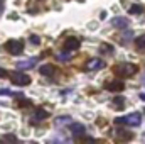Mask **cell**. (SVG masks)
Returning <instances> with one entry per match:
<instances>
[{"label":"cell","instance_id":"cell-1","mask_svg":"<svg viewBox=\"0 0 145 144\" xmlns=\"http://www.w3.org/2000/svg\"><path fill=\"white\" fill-rule=\"evenodd\" d=\"M115 122H116V124H127V126L137 127V126L142 124V117H140L138 112H133V114H128V115H125V117H118Z\"/></svg>","mask_w":145,"mask_h":144},{"label":"cell","instance_id":"cell-2","mask_svg":"<svg viewBox=\"0 0 145 144\" xmlns=\"http://www.w3.org/2000/svg\"><path fill=\"white\" fill-rule=\"evenodd\" d=\"M115 73H116V75H120V76L128 78V76H133V75L137 73V66H135L133 63H121L120 66H116V68H115Z\"/></svg>","mask_w":145,"mask_h":144},{"label":"cell","instance_id":"cell-3","mask_svg":"<svg viewBox=\"0 0 145 144\" xmlns=\"http://www.w3.org/2000/svg\"><path fill=\"white\" fill-rule=\"evenodd\" d=\"M5 49H7L10 54L19 56V54L24 51V42H22V41H19V39H10V41L5 44Z\"/></svg>","mask_w":145,"mask_h":144},{"label":"cell","instance_id":"cell-4","mask_svg":"<svg viewBox=\"0 0 145 144\" xmlns=\"http://www.w3.org/2000/svg\"><path fill=\"white\" fill-rule=\"evenodd\" d=\"M10 81L14 85H19V87H25L31 83V78L25 75V73H20V71H14L10 73Z\"/></svg>","mask_w":145,"mask_h":144},{"label":"cell","instance_id":"cell-5","mask_svg":"<svg viewBox=\"0 0 145 144\" xmlns=\"http://www.w3.org/2000/svg\"><path fill=\"white\" fill-rule=\"evenodd\" d=\"M79 46H81V39H78V37H68L66 42H64V51L79 49Z\"/></svg>","mask_w":145,"mask_h":144},{"label":"cell","instance_id":"cell-6","mask_svg":"<svg viewBox=\"0 0 145 144\" xmlns=\"http://www.w3.org/2000/svg\"><path fill=\"white\" fill-rule=\"evenodd\" d=\"M105 66V63L100 59V58H93V59H89L88 63H86V70H89V71H96V70H101Z\"/></svg>","mask_w":145,"mask_h":144},{"label":"cell","instance_id":"cell-7","mask_svg":"<svg viewBox=\"0 0 145 144\" xmlns=\"http://www.w3.org/2000/svg\"><path fill=\"white\" fill-rule=\"evenodd\" d=\"M69 131L72 132V136H74V137H83V136H84V132H86L84 126H83V124H79V122H74V124H71Z\"/></svg>","mask_w":145,"mask_h":144},{"label":"cell","instance_id":"cell-8","mask_svg":"<svg viewBox=\"0 0 145 144\" xmlns=\"http://www.w3.org/2000/svg\"><path fill=\"white\" fill-rule=\"evenodd\" d=\"M123 88H125V85H123L121 80H113V81L106 83V90L108 92H121Z\"/></svg>","mask_w":145,"mask_h":144},{"label":"cell","instance_id":"cell-9","mask_svg":"<svg viewBox=\"0 0 145 144\" xmlns=\"http://www.w3.org/2000/svg\"><path fill=\"white\" fill-rule=\"evenodd\" d=\"M34 66H36V59H25V61H19L17 63L19 70H31Z\"/></svg>","mask_w":145,"mask_h":144},{"label":"cell","instance_id":"cell-10","mask_svg":"<svg viewBox=\"0 0 145 144\" xmlns=\"http://www.w3.org/2000/svg\"><path fill=\"white\" fill-rule=\"evenodd\" d=\"M111 24H113V27H120V29H123V27L128 26V20H127L125 17H115Z\"/></svg>","mask_w":145,"mask_h":144},{"label":"cell","instance_id":"cell-11","mask_svg":"<svg viewBox=\"0 0 145 144\" xmlns=\"http://www.w3.org/2000/svg\"><path fill=\"white\" fill-rule=\"evenodd\" d=\"M39 71H40V75H44V76H51V75L54 73V68H52L51 65H42V66L39 68Z\"/></svg>","mask_w":145,"mask_h":144},{"label":"cell","instance_id":"cell-12","mask_svg":"<svg viewBox=\"0 0 145 144\" xmlns=\"http://www.w3.org/2000/svg\"><path fill=\"white\" fill-rule=\"evenodd\" d=\"M34 117H36V120H44V119H47V117H49V114H47L44 108H37L36 114H34Z\"/></svg>","mask_w":145,"mask_h":144},{"label":"cell","instance_id":"cell-13","mask_svg":"<svg viewBox=\"0 0 145 144\" xmlns=\"http://www.w3.org/2000/svg\"><path fill=\"white\" fill-rule=\"evenodd\" d=\"M135 44H137L138 49H144L145 48V36H138L137 39H135Z\"/></svg>","mask_w":145,"mask_h":144},{"label":"cell","instance_id":"cell-14","mask_svg":"<svg viewBox=\"0 0 145 144\" xmlns=\"http://www.w3.org/2000/svg\"><path fill=\"white\" fill-rule=\"evenodd\" d=\"M128 12H130V14H142L144 9H142L140 5H132V7L128 9Z\"/></svg>","mask_w":145,"mask_h":144},{"label":"cell","instance_id":"cell-15","mask_svg":"<svg viewBox=\"0 0 145 144\" xmlns=\"http://www.w3.org/2000/svg\"><path fill=\"white\" fill-rule=\"evenodd\" d=\"M69 122H71V117H68V115H66V117L63 115L61 119H57V120H56V124H57V126H61V124H69Z\"/></svg>","mask_w":145,"mask_h":144},{"label":"cell","instance_id":"cell-16","mask_svg":"<svg viewBox=\"0 0 145 144\" xmlns=\"http://www.w3.org/2000/svg\"><path fill=\"white\" fill-rule=\"evenodd\" d=\"M101 53L111 54V53H113V46H111V44H101Z\"/></svg>","mask_w":145,"mask_h":144},{"label":"cell","instance_id":"cell-17","mask_svg":"<svg viewBox=\"0 0 145 144\" xmlns=\"http://www.w3.org/2000/svg\"><path fill=\"white\" fill-rule=\"evenodd\" d=\"M2 139H3V141H12V143H14V141H17V137H15V136H12V134H8V136H3Z\"/></svg>","mask_w":145,"mask_h":144},{"label":"cell","instance_id":"cell-18","mask_svg":"<svg viewBox=\"0 0 145 144\" xmlns=\"http://www.w3.org/2000/svg\"><path fill=\"white\" fill-rule=\"evenodd\" d=\"M113 104H116V107H123V98H121V97H120V98H115V100H113Z\"/></svg>","mask_w":145,"mask_h":144},{"label":"cell","instance_id":"cell-19","mask_svg":"<svg viewBox=\"0 0 145 144\" xmlns=\"http://www.w3.org/2000/svg\"><path fill=\"white\" fill-rule=\"evenodd\" d=\"M0 95H14L10 90H5V88H0Z\"/></svg>","mask_w":145,"mask_h":144},{"label":"cell","instance_id":"cell-20","mask_svg":"<svg viewBox=\"0 0 145 144\" xmlns=\"http://www.w3.org/2000/svg\"><path fill=\"white\" fill-rule=\"evenodd\" d=\"M31 42H32V44H39V42H40V39H39L37 36H32V37H31Z\"/></svg>","mask_w":145,"mask_h":144},{"label":"cell","instance_id":"cell-21","mask_svg":"<svg viewBox=\"0 0 145 144\" xmlns=\"http://www.w3.org/2000/svg\"><path fill=\"white\" fill-rule=\"evenodd\" d=\"M7 75H8V73L5 71V70H3V68H0V78H5V76H7Z\"/></svg>","mask_w":145,"mask_h":144},{"label":"cell","instance_id":"cell-22","mask_svg":"<svg viewBox=\"0 0 145 144\" xmlns=\"http://www.w3.org/2000/svg\"><path fill=\"white\" fill-rule=\"evenodd\" d=\"M2 7H3V0H0V12H2Z\"/></svg>","mask_w":145,"mask_h":144},{"label":"cell","instance_id":"cell-23","mask_svg":"<svg viewBox=\"0 0 145 144\" xmlns=\"http://www.w3.org/2000/svg\"><path fill=\"white\" fill-rule=\"evenodd\" d=\"M140 98H142V100H145V93H140Z\"/></svg>","mask_w":145,"mask_h":144},{"label":"cell","instance_id":"cell-24","mask_svg":"<svg viewBox=\"0 0 145 144\" xmlns=\"http://www.w3.org/2000/svg\"><path fill=\"white\" fill-rule=\"evenodd\" d=\"M144 83H145V78H144Z\"/></svg>","mask_w":145,"mask_h":144}]
</instances>
